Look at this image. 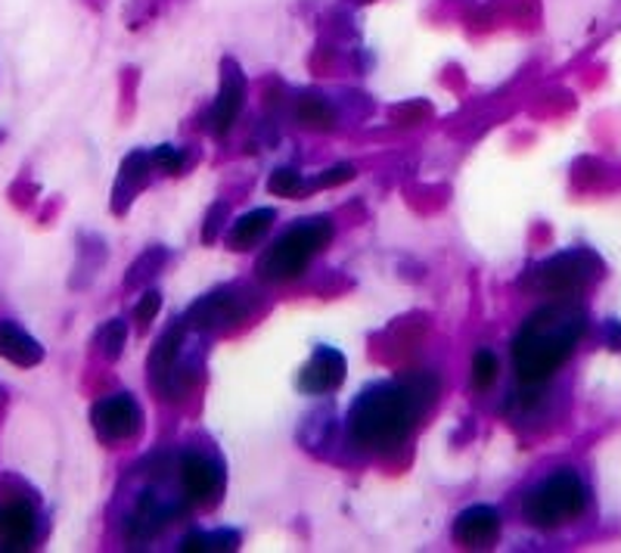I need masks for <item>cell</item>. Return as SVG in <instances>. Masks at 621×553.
Instances as JSON below:
<instances>
[{"instance_id":"f546056e","label":"cell","mask_w":621,"mask_h":553,"mask_svg":"<svg viewBox=\"0 0 621 553\" xmlns=\"http://www.w3.org/2000/svg\"><path fill=\"white\" fill-rule=\"evenodd\" d=\"M0 402H3V389H0Z\"/></svg>"},{"instance_id":"83f0119b","label":"cell","mask_w":621,"mask_h":553,"mask_svg":"<svg viewBox=\"0 0 621 553\" xmlns=\"http://www.w3.org/2000/svg\"><path fill=\"white\" fill-rule=\"evenodd\" d=\"M159 308H162V293L159 289H147L144 293V299L137 302V324L140 327H149V320H156V315H159Z\"/></svg>"},{"instance_id":"cb8c5ba5","label":"cell","mask_w":621,"mask_h":553,"mask_svg":"<svg viewBox=\"0 0 621 553\" xmlns=\"http://www.w3.org/2000/svg\"><path fill=\"white\" fill-rule=\"evenodd\" d=\"M497 379V358L494 352L482 348L473 355V389H489L491 383Z\"/></svg>"},{"instance_id":"d4e9b609","label":"cell","mask_w":621,"mask_h":553,"mask_svg":"<svg viewBox=\"0 0 621 553\" xmlns=\"http://www.w3.org/2000/svg\"><path fill=\"white\" fill-rule=\"evenodd\" d=\"M149 156H152L156 168H162V171H168V175H180V171H184V165H187V152L180 150V147H171V144L156 147V150L149 152Z\"/></svg>"},{"instance_id":"5bb4252c","label":"cell","mask_w":621,"mask_h":553,"mask_svg":"<svg viewBox=\"0 0 621 553\" xmlns=\"http://www.w3.org/2000/svg\"><path fill=\"white\" fill-rule=\"evenodd\" d=\"M187 333H190L187 320H178V324H171V327L165 329L162 339L152 348V355H149V383L156 389H162L165 379L175 374V367L184 358V352H187Z\"/></svg>"},{"instance_id":"9c48e42d","label":"cell","mask_w":621,"mask_h":553,"mask_svg":"<svg viewBox=\"0 0 621 553\" xmlns=\"http://www.w3.org/2000/svg\"><path fill=\"white\" fill-rule=\"evenodd\" d=\"M90 423H93V433L100 435L103 442H125V438H134L140 433L144 411L131 395H112V398L93 404Z\"/></svg>"},{"instance_id":"30bf717a","label":"cell","mask_w":621,"mask_h":553,"mask_svg":"<svg viewBox=\"0 0 621 553\" xmlns=\"http://www.w3.org/2000/svg\"><path fill=\"white\" fill-rule=\"evenodd\" d=\"M246 93H249V85H246V76H243V69H239L237 60H227L221 62V88H218V100L211 106V135L215 137H224L230 135V128L237 125L239 112H243V106H246Z\"/></svg>"},{"instance_id":"6da1fadb","label":"cell","mask_w":621,"mask_h":553,"mask_svg":"<svg viewBox=\"0 0 621 553\" xmlns=\"http://www.w3.org/2000/svg\"><path fill=\"white\" fill-rule=\"evenodd\" d=\"M588 329V317L572 299L538 308L513 339V367L525 386H541L569 361Z\"/></svg>"},{"instance_id":"ac0fdd59","label":"cell","mask_w":621,"mask_h":553,"mask_svg":"<svg viewBox=\"0 0 621 553\" xmlns=\"http://www.w3.org/2000/svg\"><path fill=\"white\" fill-rule=\"evenodd\" d=\"M106 261V243L97 237H81L78 243V265H75V274H72V286L75 289H81V286H88L93 277H97V270L100 265Z\"/></svg>"},{"instance_id":"5b68a950","label":"cell","mask_w":621,"mask_h":553,"mask_svg":"<svg viewBox=\"0 0 621 553\" xmlns=\"http://www.w3.org/2000/svg\"><path fill=\"white\" fill-rule=\"evenodd\" d=\"M584 507H588V485L572 470H560L525 494L522 513L534 529L548 532V529H556V525L581 516Z\"/></svg>"},{"instance_id":"8992f818","label":"cell","mask_w":621,"mask_h":553,"mask_svg":"<svg viewBox=\"0 0 621 553\" xmlns=\"http://www.w3.org/2000/svg\"><path fill=\"white\" fill-rule=\"evenodd\" d=\"M184 510L180 494H175L168 485H152L147 492L140 494V504L128 516V529L125 535L128 541H149L162 532L165 525L175 523L178 513Z\"/></svg>"},{"instance_id":"603a6c76","label":"cell","mask_w":621,"mask_h":553,"mask_svg":"<svg viewBox=\"0 0 621 553\" xmlns=\"http://www.w3.org/2000/svg\"><path fill=\"white\" fill-rule=\"evenodd\" d=\"M267 190L274 196H286V199H296L305 190V180L298 175L296 168H277L270 180H267Z\"/></svg>"},{"instance_id":"d6986e66","label":"cell","mask_w":621,"mask_h":553,"mask_svg":"<svg viewBox=\"0 0 621 553\" xmlns=\"http://www.w3.org/2000/svg\"><path fill=\"white\" fill-rule=\"evenodd\" d=\"M165 261H168V249H165V246H149V249H144V253L134 258L128 274H125V286H128V289L147 286L149 280L162 270Z\"/></svg>"},{"instance_id":"9a60e30c","label":"cell","mask_w":621,"mask_h":553,"mask_svg":"<svg viewBox=\"0 0 621 553\" xmlns=\"http://www.w3.org/2000/svg\"><path fill=\"white\" fill-rule=\"evenodd\" d=\"M497 532H501V516L497 510L485 507V504L466 507L454 523V535L466 547H489L491 541L497 539Z\"/></svg>"},{"instance_id":"ba28073f","label":"cell","mask_w":621,"mask_h":553,"mask_svg":"<svg viewBox=\"0 0 621 553\" xmlns=\"http://www.w3.org/2000/svg\"><path fill=\"white\" fill-rule=\"evenodd\" d=\"M243 315H246L243 296L237 289H230V286H221V289H215V293L193 302L184 320H187V327L193 333H218V329L234 327L237 320H243Z\"/></svg>"},{"instance_id":"2e32d148","label":"cell","mask_w":621,"mask_h":553,"mask_svg":"<svg viewBox=\"0 0 621 553\" xmlns=\"http://www.w3.org/2000/svg\"><path fill=\"white\" fill-rule=\"evenodd\" d=\"M0 358L16 367H38L45 361V345L13 320H0Z\"/></svg>"},{"instance_id":"7a4b0ae2","label":"cell","mask_w":621,"mask_h":553,"mask_svg":"<svg viewBox=\"0 0 621 553\" xmlns=\"http://www.w3.org/2000/svg\"><path fill=\"white\" fill-rule=\"evenodd\" d=\"M423 411L426 407L416 402L404 379L373 383L357 395L348 411V435L361 448H392L411 435Z\"/></svg>"},{"instance_id":"7c38bea8","label":"cell","mask_w":621,"mask_h":553,"mask_svg":"<svg viewBox=\"0 0 621 553\" xmlns=\"http://www.w3.org/2000/svg\"><path fill=\"white\" fill-rule=\"evenodd\" d=\"M152 156L144 150H134L125 156V162L119 168V178H116V187H112V211L116 215H125V211L131 209L134 199L144 194V187L149 184L152 178Z\"/></svg>"},{"instance_id":"f1b7e54d","label":"cell","mask_w":621,"mask_h":553,"mask_svg":"<svg viewBox=\"0 0 621 553\" xmlns=\"http://www.w3.org/2000/svg\"><path fill=\"white\" fill-rule=\"evenodd\" d=\"M607 339H609V348H621V324L619 320H609L607 324Z\"/></svg>"},{"instance_id":"ffe728a7","label":"cell","mask_w":621,"mask_h":553,"mask_svg":"<svg viewBox=\"0 0 621 553\" xmlns=\"http://www.w3.org/2000/svg\"><path fill=\"white\" fill-rule=\"evenodd\" d=\"M239 532L234 529H218V532H193L184 539L180 551L187 553H211V551H237Z\"/></svg>"},{"instance_id":"44dd1931","label":"cell","mask_w":621,"mask_h":553,"mask_svg":"<svg viewBox=\"0 0 621 553\" xmlns=\"http://www.w3.org/2000/svg\"><path fill=\"white\" fill-rule=\"evenodd\" d=\"M125 343H128V324H125L121 317L106 320L103 327L97 329V336H93V345H97V352H100L106 361L119 358L121 352H125Z\"/></svg>"},{"instance_id":"e0dca14e","label":"cell","mask_w":621,"mask_h":553,"mask_svg":"<svg viewBox=\"0 0 621 553\" xmlns=\"http://www.w3.org/2000/svg\"><path fill=\"white\" fill-rule=\"evenodd\" d=\"M274 225V211L270 209H255V211H246L239 221H234L230 227V234H227V243H230V249H252L258 239L265 237L267 230Z\"/></svg>"},{"instance_id":"3957f363","label":"cell","mask_w":621,"mask_h":553,"mask_svg":"<svg viewBox=\"0 0 621 553\" xmlns=\"http://www.w3.org/2000/svg\"><path fill=\"white\" fill-rule=\"evenodd\" d=\"M329 239H333V221L329 218L298 221L296 227H289L265 253L262 265H258L262 280H267V284L296 280L298 274L310 265V258L321 253Z\"/></svg>"},{"instance_id":"4fadbf2b","label":"cell","mask_w":621,"mask_h":553,"mask_svg":"<svg viewBox=\"0 0 621 553\" xmlns=\"http://www.w3.org/2000/svg\"><path fill=\"white\" fill-rule=\"evenodd\" d=\"M38 541V516L29 504L13 501L0 507V551H29Z\"/></svg>"},{"instance_id":"484cf974","label":"cell","mask_w":621,"mask_h":553,"mask_svg":"<svg viewBox=\"0 0 621 553\" xmlns=\"http://www.w3.org/2000/svg\"><path fill=\"white\" fill-rule=\"evenodd\" d=\"M230 221V206L227 203H215L211 209H208L206 215V225H203V243L206 246H211L215 239H218V234H221V227Z\"/></svg>"},{"instance_id":"4dcf8cb0","label":"cell","mask_w":621,"mask_h":553,"mask_svg":"<svg viewBox=\"0 0 621 553\" xmlns=\"http://www.w3.org/2000/svg\"><path fill=\"white\" fill-rule=\"evenodd\" d=\"M0 140H3V135H0Z\"/></svg>"},{"instance_id":"7402d4cb","label":"cell","mask_w":621,"mask_h":553,"mask_svg":"<svg viewBox=\"0 0 621 553\" xmlns=\"http://www.w3.org/2000/svg\"><path fill=\"white\" fill-rule=\"evenodd\" d=\"M298 121L310 128V131H329L336 125V112L329 109V103H324L321 97H305L296 109Z\"/></svg>"},{"instance_id":"52a82bcc","label":"cell","mask_w":621,"mask_h":553,"mask_svg":"<svg viewBox=\"0 0 621 553\" xmlns=\"http://www.w3.org/2000/svg\"><path fill=\"white\" fill-rule=\"evenodd\" d=\"M180 485H184V497L193 504L211 507L218 504L224 494V466L221 461L199 454V451H187L180 457Z\"/></svg>"},{"instance_id":"4316f807","label":"cell","mask_w":621,"mask_h":553,"mask_svg":"<svg viewBox=\"0 0 621 553\" xmlns=\"http://www.w3.org/2000/svg\"><path fill=\"white\" fill-rule=\"evenodd\" d=\"M355 175H357L355 165L339 162V165H333V168H326L324 175H317V178L310 180V187H339V184L352 180Z\"/></svg>"},{"instance_id":"277c9868","label":"cell","mask_w":621,"mask_h":553,"mask_svg":"<svg viewBox=\"0 0 621 553\" xmlns=\"http://www.w3.org/2000/svg\"><path fill=\"white\" fill-rule=\"evenodd\" d=\"M600 277H603V258L593 249L578 246V249H565V253L534 265L522 277V286L544 293V296H556V299H572L581 289L597 284Z\"/></svg>"},{"instance_id":"8fae6325","label":"cell","mask_w":621,"mask_h":553,"mask_svg":"<svg viewBox=\"0 0 621 553\" xmlns=\"http://www.w3.org/2000/svg\"><path fill=\"white\" fill-rule=\"evenodd\" d=\"M345 371H348V361H345L339 348L321 345L308 358V364L302 367L298 389L308 392V395H326V392L339 389L345 383Z\"/></svg>"}]
</instances>
